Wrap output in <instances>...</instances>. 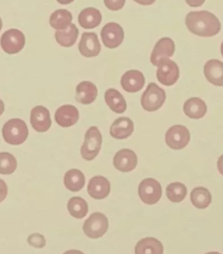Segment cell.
<instances>
[{"mask_svg": "<svg viewBox=\"0 0 223 254\" xmlns=\"http://www.w3.org/2000/svg\"><path fill=\"white\" fill-rule=\"evenodd\" d=\"M185 24L191 33L201 37L216 36L221 29L219 19L207 11H192L188 13Z\"/></svg>", "mask_w": 223, "mask_h": 254, "instance_id": "1", "label": "cell"}, {"mask_svg": "<svg viewBox=\"0 0 223 254\" xmlns=\"http://www.w3.org/2000/svg\"><path fill=\"white\" fill-rule=\"evenodd\" d=\"M26 123L19 119H13L3 125L2 134L5 142L11 145H19L26 140L28 136Z\"/></svg>", "mask_w": 223, "mask_h": 254, "instance_id": "2", "label": "cell"}, {"mask_svg": "<svg viewBox=\"0 0 223 254\" xmlns=\"http://www.w3.org/2000/svg\"><path fill=\"white\" fill-rule=\"evenodd\" d=\"M102 144V135L97 127H91L85 134V141L81 148L82 157L91 161L98 155Z\"/></svg>", "mask_w": 223, "mask_h": 254, "instance_id": "3", "label": "cell"}, {"mask_svg": "<svg viewBox=\"0 0 223 254\" xmlns=\"http://www.w3.org/2000/svg\"><path fill=\"white\" fill-rule=\"evenodd\" d=\"M166 99L165 91L154 83L148 86L142 97L143 108L149 112H154L161 108Z\"/></svg>", "mask_w": 223, "mask_h": 254, "instance_id": "4", "label": "cell"}, {"mask_svg": "<svg viewBox=\"0 0 223 254\" xmlns=\"http://www.w3.org/2000/svg\"><path fill=\"white\" fill-rule=\"evenodd\" d=\"M109 228L108 219L100 212L93 213L85 221L83 230L85 235L92 239L102 237Z\"/></svg>", "mask_w": 223, "mask_h": 254, "instance_id": "5", "label": "cell"}, {"mask_svg": "<svg viewBox=\"0 0 223 254\" xmlns=\"http://www.w3.org/2000/svg\"><path fill=\"white\" fill-rule=\"evenodd\" d=\"M139 196L145 204H156L161 198V186L158 181L152 178L144 179L139 187Z\"/></svg>", "mask_w": 223, "mask_h": 254, "instance_id": "6", "label": "cell"}, {"mask_svg": "<svg viewBox=\"0 0 223 254\" xmlns=\"http://www.w3.org/2000/svg\"><path fill=\"white\" fill-rule=\"evenodd\" d=\"M25 44L24 34L16 29H11L5 31L0 41L2 50L9 55L16 54L20 52Z\"/></svg>", "mask_w": 223, "mask_h": 254, "instance_id": "7", "label": "cell"}, {"mask_svg": "<svg viewBox=\"0 0 223 254\" xmlns=\"http://www.w3.org/2000/svg\"><path fill=\"white\" fill-rule=\"evenodd\" d=\"M157 67L156 77L163 85H173L179 79V67L173 61L169 58L163 59L158 63Z\"/></svg>", "mask_w": 223, "mask_h": 254, "instance_id": "8", "label": "cell"}, {"mask_svg": "<svg viewBox=\"0 0 223 254\" xmlns=\"http://www.w3.org/2000/svg\"><path fill=\"white\" fill-rule=\"evenodd\" d=\"M190 138L191 134L183 125H174L165 134L166 143L173 150H181L186 147Z\"/></svg>", "mask_w": 223, "mask_h": 254, "instance_id": "9", "label": "cell"}, {"mask_svg": "<svg viewBox=\"0 0 223 254\" xmlns=\"http://www.w3.org/2000/svg\"><path fill=\"white\" fill-rule=\"evenodd\" d=\"M103 44L109 49L117 48L123 42L124 31L120 25L116 23H107L101 32Z\"/></svg>", "mask_w": 223, "mask_h": 254, "instance_id": "10", "label": "cell"}, {"mask_svg": "<svg viewBox=\"0 0 223 254\" xmlns=\"http://www.w3.org/2000/svg\"><path fill=\"white\" fill-rule=\"evenodd\" d=\"M113 165L119 171L129 173L134 171L138 165V156L130 149L125 148L119 150L115 154Z\"/></svg>", "mask_w": 223, "mask_h": 254, "instance_id": "11", "label": "cell"}, {"mask_svg": "<svg viewBox=\"0 0 223 254\" xmlns=\"http://www.w3.org/2000/svg\"><path fill=\"white\" fill-rule=\"evenodd\" d=\"M175 43L169 38H163L158 40L152 50L150 61L152 65L157 66L160 61L167 59L174 55Z\"/></svg>", "mask_w": 223, "mask_h": 254, "instance_id": "12", "label": "cell"}, {"mask_svg": "<svg viewBox=\"0 0 223 254\" xmlns=\"http://www.w3.org/2000/svg\"><path fill=\"white\" fill-rule=\"evenodd\" d=\"M30 123L36 131L46 132L52 125L50 111L43 106L35 107L31 111Z\"/></svg>", "mask_w": 223, "mask_h": 254, "instance_id": "13", "label": "cell"}, {"mask_svg": "<svg viewBox=\"0 0 223 254\" xmlns=\"http://www.w3.org/2000/svg\"><path fill=\"white\" fill-rule=\"evenodd\" d=\"M79 50L80 54L86 58L98 56L101 52V45L97 34L95 33H83L79 44Z\"/></svg>", "mask_w": 223, "mask_h": 254, "instance_id": "14", "label": "cell"}, {"mask_svg": "<svg viewBox=\"0 0 223 254\" xmlns=\"http://www.w3.org/2000/svg\"><path fill=\"white\" fill-rule=\"evenodd\" d=\"M111 191V184L106 178L97 176L90 180L87 187L89 196L97 200L104 199L109 196Z\"/></svg>", "mask_w": 223, "mask_h": 254, "instance_id": "15", "label": "cell"}, {"mask_svg": "<svg viewBox=\"0 0 223 254\" xmlns=\"http://www.w3.org/2000/svg\"><path fill=\"white\" fill-rule=\"evenodd\" d=\"M79 118L78 109L72 105H63L56 111L55 114L56 123L64 128L75 125Z\"/></svg>", "mask_w": 223, "mask_h": 254, "instance_id": "16", "label": "cell"}, {"mask_svg": "<svg viewBox=\"0 0 223 254\" xmlns=\"http://www.w3.org/2000/svg\"><path fill=\"white\" fill-rule=\"evenodd\" d=\"M146 83L144 75L138 70L127 71L121 77V84L123 89L128 93H137L141 91Z\"/></svg>", "mask_w": 223, "mask_h": 254, "instance_id": "17", "label": "cell"}, {"mask_svg": "<svg viewBox=\"0 0 223 254\" xmlns=\"http://www.w3.org/2000/svg\"><path fill=\"white\" fill-rule=\"evenodd\" d=\"M134 130V122L128 117H120L113 123L110 134L116 139H125L132 135Z\"/></svg>", "mask_w": 223, "mask_h": 254, "instance_id": "18", "label": "cell"}, {"mask_svg": "<svg viewBox=\"0 0 223 254\" xmlns=\"http://www.w3.org/2000/svg\"><path fill=\"white\" fill-rule=\"evenodd\" d=\"M97 96L96 86L90 81H83L76 87L75 100L83 105H89Z\"/></svg>", "mask_w": 223, "mask_h": 254, "instance_id": "19", "label": "cell"}, {"mask_svg": "<svg viewBox=\"0 0 223 254\" xmlns=\"http://www.w3.org/2000/svg\"><path fill=\"white\" fill-rule=\"evenodd\" d=\"M204 73L210 83L219 87L223 85V64L221 61L212 60L206 63Z\"/></svg>", "mask_w": 223, "mask_h": 254, "instance_id": "20", "label": "cell"}, {"mask_svg": "<svg viewBox=\"0 0 223 254\" xmlns=\"http://www.w3.org/2000/svg\"><path fill=\"white\" fill-rule=\"evenodd\" d=\"M185 114L189 118L199 119L206 114L207 107L204 101L198 97L188 99L183 106Z\"/></svg>", "mask_w": 223, "mask_h": 254, "instance_id": "21", "label": "cell"}, {"mask_svg": "<svg viewBox=\"0 0 223 254\" xmlns=\"http://www.w3.org/2000/svg\"><path fill=\"white\" fill-rule=\"evenodd\" d=\"M102 16L100 11L94 7L83 9L78 17L79 25L84 29H93L100 24Z\"/></svg>", "mask_w": 223, "mask_h": 254, "instance_id": "22", "label": "cell"}, {"mask_svg": "<svg viewBox=\"0 0 223 254\" xmlns=\"http://www.w3.org/2000/svg\"><path fill=\"white\" fill-rule=\"evenodd\" d=\"M135 250L136 254H163L164 248L163 244L157 239L148 237L141 240Z\"/></svg>", "mask_w": 223, "mask_h": 254, "instance_id": "23", "label": "cell"}, {"mask_svg": "<svg viewBox=\"0 0 223 254\" xmlns=\"http://www.w3.org/2000/svg\"><path fill=\"white\" fill-rule=\"evenodd\" d=\"M107 105L113 112L121 114L126 111L127 103L124 97L117 90L109 89L105 93Z\"/></svg>", "mask_w": 223, "mask_h": 254, "instance_id": "24", "label": "cell"}, {"mask_svg": "<svg viewBox=\"0 0 223 254\" xmlns=\"http://www.w3.org/2000/svg\"><path fill=\"white\" fill-rule=\"evenodd\" d=\"M79 30L75 24L71 23L67 28L58 30L55 34L56 40L60 46L70 48L73 46L77 40Z\"/></svg>", "mask_w": 223, "mask_h": 254, "instance_id": "25", "label": "cell"}, {"mask_svg": "<svg viewBox=\"0 0 223 254\" xmlns=\"http://www.w3.org/2000/svg\"><path fill=\"white\" fill-rule=\"evenodd\" d=\"M85 184V176L79 170L72 169L66 173L64 185L72 192H78L83 189Z\"/></svg>", "mask_w": 223, "mask_h": 254, "instance_id": "26", "label": "cell"}, {"mask_svg": "<svg viewBox=\"0 0 223 254\" xmlns=\"http://www.w3.org/2000/svg\"><path fill=\"white\" fill-rule=\"evenodd\" d=\"M72 19L73 16L67 9H58L51 15L50 23L53 28L62 30L71 25Z\"/></svg>", "mask_w": 223, "mask_h": 254, "instance_id": "27", "label": "cell"}, {"mask_svg": "<svg viewBox=\"0 0 223 254\" xmlns=\"http://www.w3.org/2000/svg\"><path fill=\"white\" fill-rule=\"evenodd\" d=\"M192 204L199 209L207 208L212 202V196L208 189L204 187H197L191 193Z\"/></svg>", "mask_w": 223, "mask_h": 254, "instance_id": "28", "label": "cell"}, {"mask_svg": "<svg viewBox=\"0 0 223 254\" xmlns=\"http://www.w3.org/2000/svg\"><path fill=\"white\" fill-rule=\"evenodd\" d=\"M68 209L74 218L81 219L87 214L88 204L81 197H73L68 202Z\"/></svg>", "mask_w": 223, "mask_h": 254, "instance_id": "29", "label": "cell"}, {"mask_svg": "<svg viewBox=\"0 0 223 254\" xmlns=\"http://www.w3.org/2000/svg\"><path fill=\"white\" fill-rule=\"evenodd\" d=\"M187 194V189L181 183H173L167 186L166 195L172 202H181Z\"/></svg>", "mask_w": 223, "mask_h": 254, "instance_id": "30", "label": "cell"}, {"mask_svg": "<svg viewBox=\"0 0 223 254\" xmlns=\"http://www.w3.org/2000/svg\"><path fill=\"white\" fill-rule=\"evenodd\" d=\"M17 161L9 152H0V174L11 175L17 168Z\"/></svg>", "mask_w": 223, "mask_h": 254, "instance_id": "31", "label": "cell"}, {"mask_svg": "<svg viewBox=\"0 0 223 254\" xmlns=\"http://www.w3.org/2000/svg\"><path fill=\"white\" fill-rule=\"evenodd\" d=\"M29 245L36 248H42L46 245V239L44 236L40 234H31L27 238Z\"/></svg>", "mask_w": 223, "mask_h": 254, "instance_id": "32", "label": "cell"}, {"mask_svg": "<svg viewBox=\"0 0 223 254\" xmlns=\"http://www.w3.org/2000/svg\"><path fill=\"white\" fill-rule=\"evenodd\" d=\"M105 6L112 11H118L125 5V0H104Z\"/></svg>", "mask_w": 223, "mask_h": 254, "instance_id": "33", "label": "cell"}, {"mask_svg": "<svg viewBox=\"0 0 223 254\" xmlns=\"http://www.w3.org/2000/svg\"><path fill=\"white\" fill-rule=\"evenodd\" d=\"M7 195V187L3 180L0 179V203L3 202Z\"/></svg>", "mask_w": 223, "mask_h": 254, "instance_id": "34", "label": "cell"}, {"mask_svg": "<svg viewBox=\"0 0 223 254\" xmlns=\"http://www.w3.org/2000/svg\"><path fill=\"white\" fill-rule=\"evenodd\" d=\"M187 4L191 7H200L204 3L205 0H185Z\"/></svg>", "mask_w": 223, "mask_h": 254, "instance_id": "35", "label": "cell"}, {"mask_svg": "<svg viewBox=\"0 0 223 254\" xmlns=\"http://www.w3.org/2000/svg\"><path fill=\"white\" fill-rule=\"evenodd\" d=\"M136 2L143 5H149L152 4L156 0H134Z\"/></svg>", "mask_w": 223, "mask_h": 254, "instance_id": "36", "label": "cell"}, {"mask_svg": "<svg viewBox=\"0 0 223 254\" xmlns=\"http://www.w3.org/2000/svg\"><path fill=\"white\" fill-rule=\"evenodd\" d=\"M74 1V0H57L58 3L62 5L70 4V3L73 2Z\"/></svg>", "mask_w": 223, "mask_h": 254, "instance_id": "37", "label": "cell"}, {"mask_svg": "<svg viewBox=\"0 0 223 254\" xmlns=\"http://www.w3.org/2000/svg\"><path fill=\"white\" fill-rule=\"evenodd\" d=\"M4 103H3V101L0 99V116L3 114V113L4 112Z\"/></svg>", "mask_w": 223, "mask_h": 254, "instance_id": "38", "label": "cell"}, {"mask_svg": "<svg viewBox=\"0 0 223 254\" xmlns=\"http://www.w3.org/2000/svg\"><path fill=\"white\" fill-rule=\"evenodd\" d=\"M2 21H1V17H0V31H1V28H2Z\"/></svg>", "mask_w": 223, "mask_h": 254, "instance_id": "39", "label": "cell"}]
</instances>
